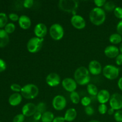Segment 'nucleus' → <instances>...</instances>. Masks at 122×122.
I'll return each mask as SVG.
<instances>
[{
	"label": "nucleus",
	"mask_w": 122,
	"mask_h": 122,
	"mask_svg": "<svg viewBox=\"0 0 122 122\" xmlns=\"http://www.w3.org/2000/svg\"><path fill=\"white\" fill-rule=\"evenodd\" d=\"M109 41L114 45L121 44L122 42V36L117 33H113L110 36Z\"/></svg>",
	"instance_id": "nucleus-22"
},
{
	"label": "nucleus",
	"mask_w": 122,
	"mask_h": 122,
	"mask_svg": "<svg viewBox=\"0 0 122 122\" xmlns=\"http://www.w3.org/2000/svg\"><path fill=\"white\" fill-rule=\"evenodd\" d=\"M62 86L63 88L66 91L69 92H73L76 91L77 88V84L74 79L70 78V77H66L64 78L61 82Z\"/></svg>",
	"instance_id": "nucleus-11"
},
{
	"label": "nucleus",
	"mask_w": 122,
	"mask_h": 122,
	"mask_svg": "<svg viewBox=\"0 0 122 122\" xmlns=\"http://www.w3.org/2000/svg\"><path fill=\"white\" fill-rule=\"evenodd\" d=\"M111 108L114 110H120L122 108V95L119 93H114L111 95L109 100Z\"/></svg>",
	"instance_id": "nucleus-8"
},
{
	"label": "nucleus",
	"mask_w": 122,
	"mask_h": 122,
	"mask_svg": "<svg viewBox=\"0 0 122 122\" xmlns=\"http://www.w3.org/2000/svg\"><path fill=\"white\" fill-rule=\"evenodd\" d=\"M23 97L20 93H14L9 97L8 102L11 106H17L20 104L22 101Z\"/></svg>",
	"instance_id": "nucleus-19"
},
{
	"label": "nucleus",
	"mask_w": 122,
	"mask_h": 122,
	"mask_svg": "<svg viewBox=\"0 0 122 122\" xmlns=\"http://www.w3.org/2000/svg\"><path fill=\"white\" fill-rule=\"evenodd\" d=\"M87 91L91 96H96L98 93V89L96 85L92 83H89L87 85Z\"/></svg>",
	"instance_id": "nucleus-24"
},
{
	"label": "nucleus",
	"mask_w": 122,
	"mask_h": 122,
	"mask_svg": "<svg viewBox=\"0 0 122 122\" xmlns=\"http://www.w3.org/2000/svg\"><path fill=\"white\" fill-rule=\"evenodd\" d=\"M116 4L113 1H106V4L104 5V10L107 11H114L116 8Z\"/></svg>",
	"instance_id": "nucleus-26"
},
{
	"label": "nucleus",
	"mask_w": 122,
	"mask_h": 122,
	"mask_svg": "<svg viewBox=\"0 0 122 122\" xmlns=\"http://www.w3.org/2000/svg\"><path fill=\"white\" fill-rule=\"evenodd\" d=\"M0 122H1V120H0Z\"/></svg>",
	"instance_id": "nucleus-49"
},
{
	"label": "nucleus",
	"mask_w": 122,
	"mask_h": 122,
	"mask_svg": "<svg viewBox=\"0 0 122 122\" xmlns=\"http://www.w3.org/2000/svg\"><path fill=\"white\" fill-rule=\"evenodd\" d=\"M116 30L117 33L120 34V35L122 36V20H120L117 23L116 26Z\"/></svg>",
	"instance_id": "nucleus-41"
},
{
	"label": "nucleus",
	"mask_w": 122,
	"mask_h": 122,
	"mask_svg": "<svg viewBox=\"0 0 122 122\" xmlns=\"http://www.w3.org/2000/svg\"><path fill=\"white\" fill-rule=\"evenodd\" d=\"M114 110L112 108H110L109 109H108V110H107V113H108V114H109V115H113V114H114Z\"/></svg>",
	"instance_id": "nucleus-46"
},
{
	"label": "nucleus",
	"mask_w": 122,
	"mask_h": 122,
	"mask_svg": "<svg viewBox=\"0 0 122 122\" xmlns=\"http://www.w3.org/2000/svg\"><path fill=\"white\" fill-rule=\"evenodd\" d=\"M37 112L36 105L32 102H28L23 106L21 110V113L25 117L33 116Z\"/></svg>",
	"instance_id": "nucleus-13"
},
{
	"label": "nucleus",
	"mask_w": 122,
	"mask_h": 122,
	"mask_svg": "<svg viewBox=\"0 0 122 122\" xmlns=\"http://www.w3.org/2000/svg\"><path fill=\"white\" fill-rule=\"evenodd\" d=\"M36 108H37V112H40L42 114H43L44 113H45V112H46V104L44 103L43 102H41L38 104V105H36Z\"/></svg>",
	"instance_id": "nucleus-29"
},
{
	"label": "nucleus",
	"mask_w": 122,
	"mask_h": 122,
	"mask_svg": "<svg viewBox=\"0 0 122 122\" xmlns=\"http://www.w3.org/2000/svg\"><path fill=\"white\" fill-rule=\"evenodd\" d=\"M8 17L5 13H0V28L4 27L8 23Z\"/></svg>",
	"instance_id": "nucleus-27"
},
{
	"label": "nucleus",
	"mask_w": 122,
	"mask_h": 122,
	"mask_svg": "<svg viewBox=\"0 0 122 122\" xmlns=\"http://www.w3.org/2000/svg\"><path fill=\"white\" fill-rule=\"evenodd\" d=\"M70 22L75 28L79 30L83 29L86 26V21L84 18L77 14H75L71 17Z\"/></svg>",
	"instance_id": "nucleus-10"
},
{
	"label": "nucleus",
	"mask_w": 122,
	"mask_h": 122,
	"mask_svg": "<svg viewBox=\"0 0 122 122\" xmlns=\"http://www.w3.org/2000/svg\"><path fill=\"white\" fill-rule=\"evenodd\" d=\"M15 29V26L13 23H8L4 27V30L8 34H11L13 33Z\"/></svg>",
	"instance_id": "nucleus-28"
},
{
	"label": "nucleus",
	"mask_w": 122,
	"mask_h": 122,
	"mask_svg": "<svg viewBox=\"0 0 122 122\" xmlns=\"http://www.w3.org/2000/svg\"><path fill=\"white\" fill-rule=\"evenodd\" d=\"M25 120V116L21 113V114H18L14 116L13 119V122H24Z\"/></svg>",
	"instance_id": "nucleus-34"
},
{
	"label": "nucleus",
	"mask_w": 122,
	"mask_h": 122,
	"mask_svg": "<svg viewBox=\"0 0 122 122\" xmlns=\"http://www.w3.org/2000/svg\"><path fill=\"white\" fill-rule=\"evenodd\" d=\"M76 117H77V112L74 108H70L67 110L64 116L65 120L68 122L74 121L76 119Z\"/></svg>",
	"instance_id": "nucleus-20"
},
{
	"label": "nucleus",
	"mask_w": 122,
	"mask_h": 122,
	"mask_svg": "<svg viewBox=\"0 0 122 122\" xmlns=\"http://www.w3.org/2000/svg\"><path fill=\"white\" fill-rule=\"evenodd\" d=\"M78 1L75 0H60L58 7L61 11L67 13H73L78 8Z\"/></svg>",
	"instance_id": "nucleus-4"
},
{
	"label": "nucleus",
	"mask_w": 122,
	"mask_h": 122,
	"mask_svg": "<svg viewBox=\"0 0 122 122\" xmlns=\"http://www.w3.org/2000/svg\"><path fill=\"white\" fill-rule=\"evenodd\" d=\"M111 95L107 89H101L97 95V99L100 104H106L109 101Z\"/></svg>",
	"instance_id": "nucleus-17"
},
{
	"label": "nucleus",
	"mask_w": 122,
	"mask_h": 122,
	"mask_svg": "<svg viewBox=\"0 0 122 122\" xmlns=\"http://www.w3.org/2000/svg\"><path fill=\"white\" fill-rule=\"evenodd\" d=\"M70 98L71 101L75 104H77L81 101V98H80L79 94L76 91L71 92L70 94Z\"/></svg>",
	"instance_id": "nucleus-25"
},
{
	"label": "nucleus",
	"mask_w": 122,
	"mask_h": 122,
	"mask_svg": "<svg viewBox=\"0 0 122 122\" xmlns=\"http://www.w3.org/2000/svg\"><path fill=\"white\" fill-rule=\"evenodd\" d=\"M53 108L57 111H61L66 108L67 105L66 99L64 96L61 95L54 97L52 101Z\"/></svg>",
	"instance_id": "nucleus-9"
},
{
	"label": "nucleus",
	"mask_w": 122,
	"mask_h": 122,
	"mask_svg": "<svg viewBox=\"0 0 122 122\" xmlns=\"http://www.w3.org/2000/svg\"><path fill=\"white\" fill-rule=\"evenodd\" d=\"M116 63L117 66L122 65V54H119L116 58Z\"/></svg>",
	"instance_id": "nucleus-42"
},
{
	"label": "nucleus",
	"mask_w": 122,
	"mask_h": 122,
	"mask_svg": "<svg viewBox=\"0 0 122 122\" xmlns=\"http://www.w3.org/2000/svg\"><path fill=\"white\" fill-rule=\"evenodd\" d=\"M120 70L118 67L114 65L108 64L102 69V73L104 77L109 80H114L117 78Z\"/></svg>",
	"instance_id": "nucleus-7"
},
{
	"label": "nucleus",
	"mask_w": 122,
	"mask_h": 122,
	"mask_svg": "<svg viewBox=\"0 0 122 122\" xmlns=\"http://www.w3.org/2000/svg\"><path fill=\"white\" fill-rule=\"evenodd\" d=\"M46 82L51 87L57 86L61 83L60 76L56 73H51L46 76Z\"/></svg>",
	"instance_id": "nucleus-14"
},
{
	"label": "nucleus",
	"mask_w": 122,
	"mask_h": 122,
	"mask_svg": "<svg viewBox=\"0 0 122 122\" xmlns=\"http://www.w3.org/2000/svg\"><path fill=\"white\" fill-rule=\"evenodd\" d=\"M21 88H22V87H21V86L20 85L17 84V83H13L10 86V89L13 91L15 92V93L20 92L21 90Z\"/></svg>",
	"instance_id": "nucleus-33"
},
{
	"label": "nucleus",
	"mask_w": 122,
	"mask_h": 122,
	"mask_svg": "<svg viewBox=\"0 0 122 122\" xmlns=\"http://www.w3.org/2000/svg\"><path fill=\"white\" fill-rule=\"evenodd\" d=\"M104 54L110 58H116L120 54L119 48L115 45H108L104 49Z\"/></svg>",
	"instance_id": "nucleus-16"
},
{
	"label": "nucleus",
	"mask_w": 122,
	"mask_h": 122,
	"mask_svg": "<svg viewBox=\"0 0 122 122\" xmlns=\"http://www.w3.org/2000/svg\"><path fill=\"white\" fill-rule=\"evenodd\" d=\"M9 35L4 30L0 29V48H4L9 43Z\"/></svg>",
	"instance_id": "nucleus-21"
},
{
	"label": "nucleus",
	"mask_w": 122,
	"mask_h": 122,
	"mask_svg": "<svg viewBox=\"0 0 122 122\" xmlns=\"http://www.w3.org/2000/svg\"><path fill=\"white\" fill-rule=\"evenodd\" d=\"M117 85L119 89H120L122 91V77H120V78L119 79V81H118Z\"/></svg>",
	"instance_id": "nucleus-45"
},
{
	"label": "nucleus",
	"mask_w": 122,
	"mask_h": 122,
	"mask_svg": "<svg viewBox=\"0 0 122 122\" xmlns=\"http://www.w3.org/2000/svg\"><path fill=\"white\" fill-rule=\"evenodd\" d=\"M119 51L121 52V54H122V42L120 44V46H119Z\"/></svg>",
	"instance_id": "nucleus-47"
},
{
	"label": "nucleus",
	"mask_w": 122,
	"mask_h": 122,
	"mask_svg": "<svg viewBox=\"0 0 122 122\" xmlns=\"http://www.w3.org/2000/svg\"><path fill=\"white\" fill-rule=\"evenodd\" d=\"M89 20L93 25L100 26L104 23L106 19V11L104 9L95 7L91 10L89 15Z\"/></svg>",
	"instance_id": "nucleus-2"
},
{
	"label": "nucleus",
	"mask_w": 122,
	"mask_h": 122,
	"mask_svg": "<svg viewBox=\"0 0 122 122\" xmlns=\"http://www.w3.org/2000/svg\"><path fill=\"white\" fill-rule=\"evenodd\" d=\"M34 1L33 0H25L23 2V6L25 8H30L33 7Z\"/></svg>",
	"instance_id": "nucleus-36"
},
{
	"label": "nucleus",
	"mask_w": 122,
	"mask_h": 122,
	"mask_svg": "<svg viewBox=\"0 0 122 122\" xmlns=\"http://www.w3.org/2000/svg\"><path fill=\"white\" fill-rule=\"evenodd\" d=\"M43 42L44 38H39L36 36L31 38L27 43V50L30 53H36L41 49Z\"/></svg>",
	"instance_id": "nucleus-5"
},
{
	"label": "nucleus",
	"mask_w": 122,
	"mask_h": 122,
	"mask_svg": "<svg viewBox=\"0 0 122 122\" xmlns=\"http://www.w3.org/2000/svg\"><path fill=\"white\" fill-rule=\"evenodd\" d=\"M18 22L20 27L24 30L29 29L32 24L30 19L26 15H21V16H20Z\"/></svg>",
	"instance_id": "nucleus-18"
},
{
	"label": "nucleus",
	"mask_w": 122,
	"mask_h": 122,
	"mask_svg": "<svg viewBox=\"0 0 122 122\" xmlns=\"http://www.w3.org/2000/svg\"><path fill=\"white\" fill-rule=\"evenodd\" d=\"M114 14L116 17L122 20V8L120 7H116L114 10Z\"/></svg>",
	"instance_id": "nucleus-32"
},
{
	"label": "nucleus",
	"mask_w": 122,
	"mask_h": 122,
	"mask_svg": "<svg viewBox=\"0 0 122 122\" xmlns=\"http://www.w3.org/2000/svg\"><path fill=\"white\" fill-rule=\"evenodd\" d=\"M88 70L93 75H98L102 72V68L101 63L97 60H92L88 64Z\"/></svg>",
	"instance_id": "nucleus-12"
},
{
	"label": "nucleus",
	"mask_w": 122,
	"mask_h": 122,
	"mask_svg": "<svg viewBox=\"0 0 122 122\" xmlns=\"http://www.w3.org/2000/svg\"><path fill=\"white\" fill-rule=\"evenodd\" d=\"M94 2L96 5L97 7L101 8V7L104 5V4L106 2V0H95Z\"/></svg>",
	"instance_id": "nucleus-38"
},
{
	"label": "nucleus",
	"mask_w": 122,
	"mask_h": 122,
	"mask_svg": "<svg viewBox=\"0 0 122 122\" xmlns=\"http://www.w3.org/2000/svg\"><path fill=\"white\" fill-rule=\"evenodd\" d=\"M7 68V64L4 60L0 58V72H2L5 70Z\"/></svg>",
	"instance_id": "nucleus-40"
},
{
	"label": "nucleus",
	"mask_w": 122,
	"mask_h": 122,
	"mask_svg": "<svg viewBox=\"0 0 122 122\" xmlns=\"http://www.w3.org/2000/svg\"><path fill=\"white\" fill-rule=\"evenodd\" d=\"M55 118L53 113L49 111H46L42 114L41 118L42 122H52Z\"/></svg>",
	"instance_id": "nucleus-23"
},
{
	"label": "nucleus",
	"mask_w": 122,
	"mask_h": 122,
	"mask_svg": "<svg viewBox=\"0 0 122 122\" xmlns=\"http://www.w3.org/2000/svg\"><path fill=\"white\" fill-rule=\"evenodd\" d=\"M47 31V27L46 25L42 23H39L35 26L33 32H34L36 37L39 38H44L46 36Z\"/></svg>",
	"instance_id": "nucleus-15"
},
{
	"label": "nucleus",
	"mask_w": 122,
	"mask_h": 122,
	"mask_svg": "<svg viewBox=\"0 0 122 122\" xmlns=\"http://www.w3.org/2000/svg\"><path fill=\"white\" fill-rule=\"evenodd\" d=\"M81 102L82 106H84L85 107H88V106H90L91 103V99L89 97H84L81 99Z\"/></svg>",
	"instance_id": "nucleus-31"
},
{
	"label": "nucleus",
	"mask_w": 122,
	"mask_h": 122,
	"mask_svg": "<svg viewBox=\"0 0 122 122\" xmlns=\"http://www.w3.org/2000/svg\"><path fill=\"white\" fill-rule=\"evenodd\" d=\"M66 120L64 119V117L62 116H57L54 119L52 122H65Z\"/></svg>",
	"instance_id": "nucleus-44"
},
{
	"label": "nucleus",
	"mask_w": 122,
	"mask_h": 122,
	"mask_svg": "<svg viewBox=\"0 0 122 122\" xmlns=\"http://www.w3.org/2000/svg\"><path fill=\"white\" fill-rule=\"evenodd\" d=\"M74 79L79 85L83 86L89 84L91 77L88 69L84 66L77 68L74 73Z\"/></svg>",
	"instance_id": "nucleus-1"
},
{
	"label": "nucleus",
	"mask_w": 122,
	"mask_h": 122,
	"mask_svg": "<svg viewBox=\"0 0 122 122\" xmlns=\"http://www.w3.org/2000/svg\"><path fill=\"white\" fill-rule=\"evenodd\" d=\"M98 112L101 114H105L107 113V110H108V107L106 106V104H100L98 108Z\"/></svg>",
	"instance_id": "nucleus-30"
},
{
	"label": "nucleus",
	"mask_w": 122,
	"mask_h": 122,
	"mask_svg": "<svg viewBox=\"0 0 122 122\" xmlns=\"http://www.w3.org/2000/svg\"><path fill=\"white\" fill-rule=\"evenodd\" d=\"M49 32L50 36L55 41L61 40L64 35V29L59 23H54L51 25L49 30Z\"/></svg>",
	"instance_id": "nucleus-6"
},
{
	"label": "nucleus",
	"mask_w": 122,
	"mask_h": 122,
	"mask_svg": "<svg viewBox=\"0 0 122 122\" xmlns=\"http://www.w3.org/2000/svg\"><path fill=\"white\" fill-rule=\"evenodd\" d=\"M89 122H101L98 121V120H90Z\"/></svg>",
	"instance_id": "nucleus-48"
},
{
	"label": "nucleus",
	"mask_w": 122,
	"mask_h": 122,
	"mask_svg": "<svg viewBox=\"0 0 122 122\" xmlns=\"http://www.w3.org/2000/svg\"><path fill=\"white\" fill-rule=\"evenodd\" d=\"M85 112L88 116H92L94 114V109L92 106H89L85 107Z\"/></svg>",
	"instance_id": "nucleus-37"
},
{
	"label": "nucleus",
	"mask_w": 122,
	"mask_h": 122,
	"mask_svg": "<svg viewBox=\"0 0 122 122\" xmlns=\"http://www.w3.org/2000/svg\"><path fill=\"white\" fill-rule=\"evenodd\" d=\"M20 93L25 98L32 100L35 98L39 94V88L36 85L29 83L22 87Z\"/></svg>",
	"instance_id": "nucleus-3"
},
{
	"label": "nucleus",
	"mask_w": 122,
	"mask_h": 122,
	"mask_svg": "<svg viewBox=\"0 0 122 122\" xmlns=\"http://www.w3.org/2000/svg\"><path fill=\"white\" fill-rule=\"evenodd\" d=\"M8 17L9 19H10L11 20L13 21H19V19L20 17H19V15L16 14V13H10L8 15Z\"/></svg>",
	"instance_id": "nucleus-39"
},
{
	"label": "nucleus",
	"mask_w": 122,
	"mask_h": 122,
	"mask_svg": "<svg viewBox=\"0 0 122 122\" xmlns=\"http://www.w3.org/2000/svg\"><path fill=\"white\" fill-rule=\"evenodd\" d=\"M114 120L117 122H122V110H117L114 114Z\"/></svg>",
	"instance_id": "nucleus-35"
},
{
	"label": "nucleus",
	"mask_w": 122,
	"mask_h": 122,
	"mask_svg": "<svg viewBox=\"0 0 122 122\" xmlns=\"http://www.w3.org/2000/svg\"><path fill=\"white\" fill-rule=\"evenodd\" d=\"M42 114L40 112H36L35 114L33 115V119H34L36 121H39V120H41V118H42Z\"/></svg>",
	"instance_id": "nucleus-43"
}]
</instances>
